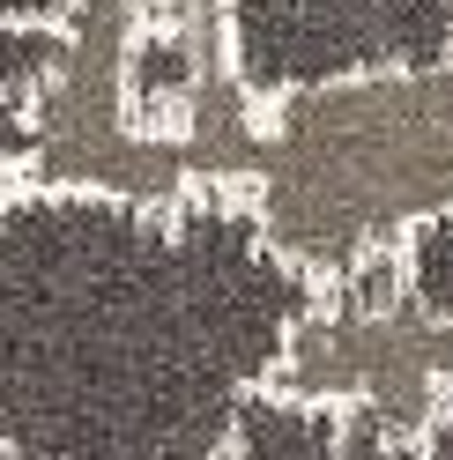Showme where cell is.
<instances>
[{
    "mask_svg": "<svg viewBox=\"0 0 453 460\" xmlns=\"http://www.w3.org/2000/svg\"><path fill=\"white\" fill-rule=\"evenodd\" d=\"M245 200L298 275L350 282L453 223V60L305 82L261 104Z\"/></svg>",
    "mask_w": 453,
    "mask_h": 460,
    "instance_id": "obj_2",
    "label": "cell"
},
{
    "mask_svg": "<svg viewBox=\"0 0 453 460\" xmlns=\"http://www.w3.org/2000/svg\"><path fill=\"white\" fill-rule=\"evenodd\" d=\"M231 67L253 97L453 60V0H223Z\"/></svg>",
    "mask_w": 453,
    "mask_h": 460,
    "instance_id": "obj_4",
    "label": "cell"
},
{
    "mask_svg": "<svg viewBox=\"0 0 453 460\" xmlns=\"http://www.w3.org/2000/svg\"><path fill=\"white\" fill-rule=\"evenodd\" d=\"M82 8H149V0H82ZM179 8H223V0H179Z\"/></svg>",
    "mask_w": 453,
    "mask_h": 460,
    "instance_id": "obj_7",
    "label": "cell"
},
{
    "mask_svg": "<svg viewBox=\"0 0 453 460\" xmlns=\"http://www.w3.org/2000/svg\"><path fill=\"white\" fill-rule=\"evenodd\" d=\"M67 31L52 22H0V179H22L31 164V127L52 67H60Z\"/></svg>",
    "mask_w": 453,
    "mask_h": 460,
    "instance_id": "obj_5",
    "label": "cell"
},
{
    "mask_svg": "<svg viewBox=\"0 0 453 460\" xmlns=\"http://www.w3.org/2000/svg\"><path fill=\"white\" fill-rule=\"evenodd\" d=\"M320 282L238 186H0V460H231Z\"/></svg>",
    "mask_w": 453,
    "mask_h": 460,
    "instance_id": "obj_1",
    "label": "cell"
},
{
    "mask_svg": "<svg viewBox=\"0 0 453 460\" xmlns=\"http://www.w3.org/2000/svg\"><path fill=\"white\" fill-rule=\"evenodd\" d=\"M275 386L327 409H372L394 430H423L439 409H453V312L423 305L402 261L327 282L290 327Z\"/></svg>",
    "mask_w": 453,
    "mask_h": 460,
    "instance_id": "obj_3",
    "label": "cell"
},
{
    "mask_svg": "<svg viewBox=\"0 0 453 460\" xmlns=\"http://www.w3.org/2000/svg\"><path fill=\"white\" fill-rule=\"evenodd\" d=\"M82 0H0V22H52V31H67Z\"/></svg>",
    "mask_w": 453,
    "mask_h": 460,
    "instance_id": "obj_6",
    "label": "cell"
}]
</instances>
